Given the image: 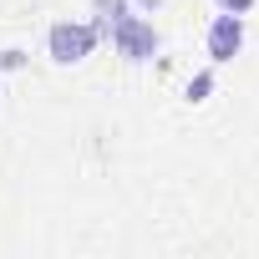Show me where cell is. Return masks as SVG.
Here are the masks:
<instances>
[{
  "label": "cell",
  "instance_id": "6da1fadb",
  "mask_svg": "<svg viewBox=\"0 0 259 259\" xmlns=\"http://www.w3.org/2000/svg\"><path fill=\"white\" fill-rule=\"evenodd\" d=\"M51 51H56V61H81L92 51V31L87 26H56L51 31Z\"/></svg>",
  "mask_w": 259,
  "mask_h": 259
},
{
  "label": "cell",
  "instance_id": "7a4b0ae2",
  "mask_svg": "<svg viewBox=\"0 0 259 259\" xmlns=\"http://www.w3.org/2000/svg\"><path fill=\"white\" fill-rule=\"evenodd\" d=\"M239 41H244V31H239V16H219V21H213V36H208V51H213V61H229V56L239 51Z\"/></svg>",
  "mask_w": 259,
  "mask_h": 259
},
{
  "label": "cell",
  "instance_id": "3957f363",
  "mask_svg": "<svg viewBox=\"0 0 259 259\" xmlns=\"http://www.w3.org/2000/svg\"><path fill=\"white\" fill-rule=\"evenodd\" d=\"M117 36H122V46L133 51V56H143V51L153 46V31H148L143 21H122V31H117Z\"/></svg>",
  "mask_w": 259,
  "mask_h": 259
},
{
  "label": "cell",
  "instance_id": "277c9868",
  "mask_svg": "<svg viewBox=\"0 0 259 259\" xmlns=\"http://www.w3.org/2000/svg\"><path fill=\"white\" fill-rule=\"evenodd\" d=\"M219 6H224V11H249L254 0H219Z\"/></svg>",
  "mask_w": 259,
  "mask_h": 259
}]
</instances>
